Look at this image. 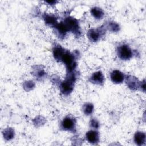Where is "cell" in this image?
<instances>
[{
  "mask_svg": "<svg viewBox=\"0 0 146 146\" xmlns=\"http://www.w3.org/2000/svg\"><path fill=\"white\" fill-rule=\"evenodd\" d=\"M62 91L64 93H69L72 90L71 83L68 82H64L61 85Z\"/></svg>",
  "mask_w": 146,
  "mask_h": 146,
  "instance_id": "obj_8",
  "label": "cell"
},
{
  "mask_svg": "<svg viewBox=\"0 0 146 146\" xmlns=\"http://www.w3.org/2000/svg\"><path fill=\"white\" fill-rule=\"evenodd\" d=\"M62 125L63 129H64L65 130H70L74 127V123L71 119L69 117H66L63 120Z\"/></svg>",
  "mask_w": 146,
  "mask_h": 146,
  "instance_id": "obj_5",
  "label": "cell"
},
{
  "mask_svg": "<svg viewBox=\"0 0 146 146\" xmlns=\"http://www.w3.org/2000/svg\"><path fill=\"white\" fill-rule=\"evenodd\" d=\"M111 79L113 83H120L124 80V75L118 70H114L111 74Z\"/></svg>",
  "mask_w": 146,
  "mask_h": 146,
  "instance_id": "obj_3",
  "label": "cell"
},
{
  "mask_svg": "<svg viewBox=\"0 0 146 146\" xmlns=\"http://www.w3.org/2000/svg\"><path fill=\"white\" fill-rule=\"evenodd\" d=\"M145 135L141 132H137L135 135V141L138 145L143 144L145 142Z\"/></svg>",
  "mask_w": 146,
  "mask_h": 146,
  "instance_id": "obj_6",
  "label": "cell"
},
{
  "mask_svg": "<svg viewBox=\"0 0 146 146\" xmlns=\"http://www.w3.org/2000/svg\"><path fill=\"white\" fill-rule=\"evenodd\" d=\"M63 62L67 65L68 68L72 69L74 67V62L72 56L68 52L63 53L61 58Z\"/></svg>",
  "mask_w": 146,
  "mask_h": 146,
  "instance_id": "obj_2",
  "label": "cell"
},
{
  "mask_svg": "<svg viewBox=\"0 0 146 146\" xmlns=\"http://www.w3.org/2000/svg\"><path fill=\"white\" fill-rule=\"evenodd\" d=\"M89 37L91 38V39H92L94 41H96L97 40V39L99 38V34L98 33L95 31H93L91 30L90 33H89V35H88Z\"/></svg>",
  "mask_w": 146,
  "mask_h": 146,
  "instance_id": "obj_10",
  "label": "cell"
},
{
  "mask_svg": "<svg viewBox=\"0 0 146 146\" xmlns=\"http://www.w3.org/2000/svg\"><path fill=\"white\" fill-rule=\"evenodd\" d=\"M86 109H87V110H86V111L85 112L86 113H87V114H88V113H91V112H92V106H91V104L87 105V107H86L85 110H86Z\"/></svg>",
  "mask_w": 146,
  "mask_h": 146,
  "instance_id": "obj_11",
  "label": "cell"
},
{
  "mask_svg": "<svg viewBox=\"0 0 146 146\" xmlns=\"http://www.w3.org/2000/svg\"><path fill=\"white\" fill-rule=\"evenodd\" d=\"M87 140L91 143H95L98 141L99 135L97 132L90 131L86 133Z\"/></svg>",
  "mask_w": 146,
  "mask_h": 146,
  "instance_id": "obj_4",
  "label": "cell"
},
{
  "mask_svg": "<svg viewBox=\"0 0 146 146\" xmlns=\"http://www.w3.org/2000/svg\"><path fill=\"white\" fill-rule=\"evenodd\" d=\"M119 56L124 60H127L132 56V51L130 48L127 45H123L119 48L118 50Z\"/></svg>",
  "mask_w": 146,
  "mask_h": 146,
  "instance_id": "obj_1",
  "label": "cell"
},
{
  "mask_svg": "<svg viewBox=\"0 0 146 146\" xmlns=\"http://www.w3.org/2000/svg\"><path fill=\"white\" fill-rule=\"evenodd\" d=\"M91 13L92 15L96 18L100 19L101 18L103 15V13L102 11L98 8H94L91 10Z\"/></svg>",
  "mask_w": 146,
  "mask_h": 146,
  "instance_id": "obj_9",
  "label": "cell"
},
{
  "mask_svg": "<svg viewBox=\"0 0 146 146\" xmlns=\"http://www.w3.org/2000/svg\"><path fill=\"white\" fill-rule=\"evenodd\" d=\"M103 76L101 72H95L91 77L92 81L96 84H100L102 83L103 82Z\"/></svg>",
  "mask_w": 146,
  "mask_h": 146,
  "instance_id": "obj_7",
  "label": "cell"
}]
</instances>
